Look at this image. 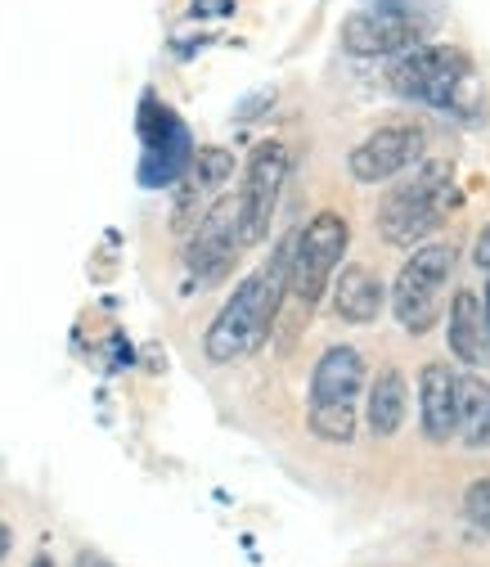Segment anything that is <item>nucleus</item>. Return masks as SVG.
<instances>
[{
  "label": "nucleus",
  "mask_w": 490,
  "mask_h": 567,
  "mask_svg": "<svg viewBox=\"0 0 490 567\" xmlns=\"http://www.w3.org/2000/svg\"><path fill=\"white\" fill-rule=\"evenodd\" d=\"M387 86L409 104H428V109H446V113L481 104L472 59L450 45H418L409 54H396L387 68Z\"/></svg>",
  "instance_id": "nucleus-3"
},
{
  "label": "nucleus",
  "mask_w": 490,
  "mask_h": 567,
  "mask_svg": "<svg viewBox=\"0 0 490 567\" xmlns=\"http://www.w3.org/2000/svg\"><path fill=\"white\" fill-rule=\"evenodd\" d=\"M289 261H293V230L279 239V248L252 275L239 279V289L217 311L212 329L202 338V351L212 365H234L252 357V351H261V342L279 320V307L289 298Z\"/></svg>",
  "instance_id": "nucleus-1"
},
{
  "label": "nucleus",
  "mask_w": 490,
  "mask_h": 567,
  "mask_svg": "<svg viewBox=\"0 0 490 567\" xmlns=\"http://www.w3.org/2000/svg\"><path fill=\"white\" fill-rule=\"evenodd\" d=\"M387 293H383V279L369 266H346L333 279V316L342 324H374L383 311Z\"/></svg>",
  "instance_id": "nucleus-15"
},
{
  "label": "nucleus",
  "mask_w": 490,
  "mask_h": 567,
  "mask_svg": "<svg viewBox=\"0 0 490 567\" xmlns=\"http://www.w3.org/2000/svg\"><path fill=\"white\" fill-rule=\"evenodd\" d=\"M486 320H490V284H486Z\"/></svg>",
  "instance_id": "nucleus-24"
},
{
  "label": "nucleus",
  "mask_w": 490,
  "mask_h": 567,
  "mask_svg": "<svg viewBox=\"0 0 490 567\" xmlns=\"http://www.w3.org/2000/svg\"><path fill=\"white\" fill-rule=\"evenodd\" d=\"M455 261H459L455 244L432 239V244H418L414 257L400 266V275L392 284V311H396L405 333H428L441 320L446 284L455 275Z\"/></svg>",
  "instance_id": "nucleus-5"
},
{
  "label": "nucleus",
  "mask_w": 490,
  "mask_h": 567,
  "mask_svg": "<svg viewBox=\"0 0 490 567\" xmlns=\"http://www.w3.org/2000/svg\"><path fill=\"white\" fill-rule=\"evenodd\" d=\"M306 423H311V433L320 442H333V446L356 442V429H361L356 405H311L306 410Z\"/></svg>",
  "instance_id": "nucleus-18"
},
{
  "label": "nucleus",
  "mask_w": 490,
  "mask_h": 567,
  "mask_svg": "<svg viewBox=\"0 0 490 567\" xmlns=\"http://www.w3.org/2000/svg\"><path fill=\"white\" fill-rule=\"evenodd\" d=\"M437 28L424 0H369L342 23V45L361 59H396L418 45H428V32Z\"/></svg>",
  "instance_id": "nucleus-4"
},
{
  "label": "nucleus",
  "mask_w": 490,
  "mask_h": 567,
  "mask_svg": "<svg viewBox=\"0 0 490 567\" xmlns=\"http://www.w3.org/2000/svg\"><path fill=\"white\" fill-rule=\"evenodd\" d=\"M77 567H113V563H108V558H100V554H82V558H77Z\"/></svg>",
  "instance_id": "nucleus-21"
},
{
  "label": "nucleus",
  "mask_w": 490,
  "mask_h": 567,
  "mask_svg": "<svg viewBox=\"0 0 490 567\" xmlns=\"http://www.w3.org/2000/svg\"><path fill=\"white\" fill-rule=\"evenodd\" d=\"M424 163V131L409 126V122H392V126H378L374 135H365L361 145L352 150L346 167L361 185H383V181H396L400 172Z\"/></svg>",
  "instance_id": "nucleus-10"
},
{
  "label": "nucleus",
  "mask_w": 490,
  "mask_h": 567,
  "mask_svg": "<svg viewBox=\"0 0 490 567\" xmlns=\"http://www.w3.org/2000/svg\"><path fill=\"white\" fill-rule=\"evenodd\" d=\"M365 392V361L356 347H329L311 370V405H356Z\"/></svg>",
  "instance_id": "nucleus-12"
},
{
  "label": "nucleus",
  "mask_w": 490,
  "mask_h": 567,
  "mask_svg": "<svg viewBox=\"0 0 490 567\" xmlns=\"http://www.w3.org/2000/svg\"><path fill=\"white\" fill-rule=\"evenodd\" d=\"M32 567H54V563H50V558H45V554H41V558H37V563H32Z\"/></svg>",
  "instance_id": "nucleus-23"
},
{
  "label": "nucleus",
  "mask_w": 490,
  "mask_h": 567,
  "mask_svg": "<svg viewBox=\"0 0 490 567\" xmlns=\"http://www.w3.org/2000/svg\"><path fill=\"white\" fill-rule=\"evenodd\" d=\"M352 244V226L342 212H315V217L293 230V261H289V298L306 311L329 293V284L342 266V252Z\"/></svg>",
  "instance_id": "nucleus-6"
},
{
  "label": "nucleus",
  "mask_w": 490,
  "mask_h": 567,
  "mask_svg": "<svg viewBox=\"0 0 490 567\" xmlns=\"http://www.w3.org/2000/svg\"><path fill=\"white\" fill-rule=\"evenodd\" d=\"M139 140H145V158H139V185L145 189H167L185 176L194 158L189 126L149 91L139 104Z\"/></svg>",
  "instance_id": "nucleus-8"
},
{
  "label": "nucleus",
  "mask_w": 490,
  "mask_h": 567,
  "mask_svg": "<svg viewBox=\"0 0 490 567\" xmlns=\"http://www.w3.org/2000/svg\"><path fill=\"white\" fill-rule=\"evenodd\" d=\"M289 145L284 140H261V145L248 154V167H243V181H239V239L243 248L261 244L270 235V221H274V207H279V194H284V181H289Z\"/></svg>",
  "instance_id": "nucleus-7"
},
{
  "label": "nucleus",
  "mask_w": 490,
  "mask_h": 567,
  "mask_svg": "<svg viewBox=\"0 0 490 567\" xmlns=\"http://www.w3.org/2000/svg\"><path fill=\"white\" fill-rule=\"evenodd\" d=\"M230 176H234V154L230 150H221V145L194 150L185 176L176 181V230L198 226V217L221 198V189L230 185Z\"/></svg>",
  "instance_id": "nucleus-11"
},
{
  "label": "nucleus",
  "mask_w": 490,
  "mask_h": 567,
  "mask_svg": "<svg viewBox=\"0 0 490 567\" xmlns=\"http://www.w3.org/2000/svg\"><path fill=\"white\" fill-rule=\"evenodd\" d=\"M450 207H459L455 167L437 163V158L418 163L414 176L378 203V235L392 248H418V244H428V235L450 217Z\"/></svg>",
  "instance_id": "nucleus-2"
},
{
  "label": "nucleus",
  "mask_w": 490,
  "mask_h": 567,
  "mask_svg": "<svg viewBox=\"0 0 490 567\" xmlns=\"http://www.w3.org/2000/svg\"><path fill=\"white\" fill-rule=\"evenodd\" d=\"M446 342L450 357L463 365H481L486 361V342H490V324H486V307L472 289H459L450 298V316H446Z\"/></svg>",
  "instance_id": "nucleus-14"
},
{
  "label": "nucleus",
  "mask_w": 490,
  "mask_h": 567,
  "mask_svg": "<svg viewBox=\"0 0 490 567\" xmlns=\"http://www.w3.org/2000/svg\"><path fill=\"white\" fill-rule=\"evenodd\" d=\"M455 370L432 361L418 370V419H424V437L446 446L459 429V419H455Z\"/></svg>",
  "instance_id": "nucleus-13"
},
{
  "label": "nucleus",
  "mask_w": 490,
  "mask_h": 567,
  "mask_svg": "<svg viewBox=\"0 0 490 567\" xmlns=\"http://www.w3.org/2000/svg\"><path fill=\"white\" fill-rule=\"evenodd\" d=\"M405 405H409V388L405 374L396 365H383L369 383V401H365V423L374 437H396L405 423Z\"/></svg>",
  "instance_id": "nucleus-16"
},
{
  "label": "nucleus",
  "mask_w": 490,
  "mask_h": 567,
  "mask_svg": "<svg viewBox=\"0 0 490 567\" xmlns=\"http://www.w3.org/2000/svg\"><path fill=\"white\" fill-rule=\"evenodd\" d=\"M472 257H477L481 270H490V221H486V230L477 235V252H472Z\"/></svg>",
  "instance_id": "nucleus-20"
},
{
  "label": "nucleus",
  "mask_w": 490,
  "mask_h": 567,
  "mask_svg": "<svg viewBox=\"0 0 490 567\" xmlns=\"http://www.w3.org/2000/svg\"><path fill=\"white\" fill-rule=\"evenodd\" d=\"M0 554H10V527H0Z\"/></svg>",
  "instance_id": "nucleus-22"
},
{
  "label": "nucleus",
  "mask_w": 490,
  "mask_h": 567,
  "mask_svg": "<svg viewBox=\"0 0 490 567\" xmlns=\"http://www.w3.org/2000/svg\"><path fill=\"white\" fill-rule=\"evenodd\" d=\"M463 514L477 532L490 536V477H477L468 491H463Z\"/></svg>",
  "instance_id": "nucleus-19"
},
{
  "label": "nucleus",
  "mask_w": 490,
  "mask_h": 567,
  "mask_svg": "<svg viewBox=\"0 0 490 567\" xmlns=\"http://www.w3.org/2000/svg\"><path fill=\"white\" fill-rule=\"evenodd\" d=\"M486 324H490V320H486Z\"/></svg>",
  "instance_id": "nucleus-25"
},
{
  "label": "nucleus",
  "mask_w": 490,
  "mask_h": 567,
  "mask_svg": "<svg viewBox=\"0 0 490 567\" xmlns=\"http://www.w3.org/2000/svg\"><path fill=\"white\" fill-rule=\"evenodd\" d=\"M243 252V239H239V203L234 194H221L212 207L198 217L189 244H185V270L194 275V284H217L230 275L234 257Z\"/></svg>",
  "instance_id": "nucleus-9"
},
{
  "label": "nucleus",
  "mask_w": 490,
  "mask_h": 567,
  "mask_svg": "<svg viewBox=\"0 0 490 567\" xmlns=\"http://www.w3.org/2000/svg\"><path fill=\"white\" fill-rule=\"evenodd\" d=\"M455 419L459 429L455 437L472 451L490 446V383L477 379V374H459L455 379Z\"/></svg>",
  "instance_id": "nucleus-17"
}]
</instances>
